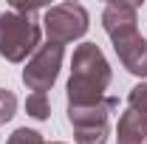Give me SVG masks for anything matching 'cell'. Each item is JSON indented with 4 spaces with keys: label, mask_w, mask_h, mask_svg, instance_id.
<instances>
[{
    "label": "cell",
    "mask_w": 147,
    "mask_h": 144,
    "mask_svg": "<svg viewBox=\"0 0 147 144\" xmlns=\"http://www.w3.org/2000/svg\"><path fill=\"white\" fill-rule=\"evenodd\" d=\"M136 23H139V14H136V6L133 3L113 0V3L105 6V11H102V26H105V31H108L110 40H116V37H122V34H130V31H139Z\"/></svg>",
    "instance_id": "obj_7"
},
{
    "label": "cell",
    "mask_w": 147,
    "mask_h": 144,
    "mask_svg": "<svg viewBox=\"0 0 147 144\" xmlns=\"http://www.w3.org/2000/svg\"><path fill=\"white\" fill-rule=\"evenodd\" d=\"M59 68H62V45L45 42V45H40L34 51V57L26 62V68H23V82H26V88L34 90V93H45V90L57 82Z\"/></svg>",
    "instance_id": "obj_5"
},
{
    "label": "cell",
    "mask_w": 147,
    "mask_h": 144,
    "mask_svg": "<svg viewBox=\"0 0 147 144\" xmlns=\"http://www.w3.org/2000/svg\"><path fill=\"white\" fill-rule=\"evenodd\" d=\"M26 113L37 119V122H45L48 116H51V105H48V96L45 93H28V99H26Z\"/></svg>",
    "instance_id": "obj_9"
},
{
    "label": "cell",
    "mask_w": 147,
    "mask_h": 144,
    "mask_svg": "<svg viewBox=\"0 0 147 144\" xmlns=\"http://www.w3.org/2000/svg\"><path fill=\"white\" fill-rule=\"evenodd\" d=\"M113 42V51L119 57V62L127 68L133 76H147V40L139 31H130V34H122Z\"/></svg>",
    "instance_id": "obj_6"
},
{
    "label": "cell",
    "mask_w": 147,
    "mask_h": 144,
    "mask_svg": "<svg viewBox=\"0 0 147 144\" xmlns=\"http://www.w3.org/2000/svg\"><path fill=\"white\" fill-rule=\"evenodd\" d=\"M14 113H17V96L9 88H0V124L11 122Z\"/></svg>",
    "instance_id": "obj_11"
},
{
    "label": "cell",
    "mask_w": 147,
    "mask_h": 144,
    "mask_svg": "<svg viewBox=\"0 0 147 144\" xmlns=\"http://www.w3.org/2000/svg\"><path fill=\"white\" fill-rule=\"evenodd\" d=\"M6 144H45V139L37 133V130H28V127H17Z\"/></svg>",
    "instance_id": "obj_12"
},
{
    "label": "cell",
    "mask_w": 147,
    "mask_h": 144,
    "mask_svg": "<svg viewBox=\"0 0 147 144\" xmlns=\"http://www.w3.org/2000/svg\"><path fill=\"white\" fill-rule=\"evenodd\" d=\"M51 144H62V141H51Z\"/></svg>",
    "instance_id": "obj_13"
},
{
    "label": "cell",
    "mask_w": 147,
    "mask_h": 144,
    "mask_svg": "<svg viewBox=\"0 0 147 144\" xmlns=\"http://www.w3.org/2000/svg\"><path fill=\"white\" fill-rule=\"evenodd\" d=\"M110 85V65L96 42H82L71 57V79H68V105L85 108L105 99Z\"/></svg>",
    "instance_id": "obj_1"
},
{
    "label": "cell",
    "mask_w": 147,
    "mask_h": 144,
    "mask_svg": "<svg viewBox=\"0 0 147 144\" xmlns=\"http://www.w3.org/2000/svg\"><path fill=\"white\" fill-rule=\"evenodd\" d=\"M40 48L37 9H9L0 14V57L9 62H23Z\"/></svg>",
    "instance_id": "obj_2"
},
{
    "label": "cell",
    "mask_w": 147,
    "mask_h": 144,
    "mask_svg": "<svg viewBox=\"0 0 147 144\" xmlns=\"http://www.w3.org/2000/svg\"><path fill=\"white\" fill-rule=\"evenodd\" d=\"M116 108H119V99H113V96H105L102 102L85 105V108H71L68 105V122L74 127L76 144H105L108 141V119Z\"/></svg>",
    "instance_id": "obj_3"
},
{
    "label": "cell",
    "mask_w": 147,
    "mask_h": 144,
    "mask_svg": "<svg viewBox=\"0 0 147 144\" xmlns=\"http://www.w3.org/2000/svg\"><path fill=\"white\" fill-rule=\"evenodd\" d=\"M127 108L136 110V113H142V116H147V82H139L136 88H130Z\"/></svg>",
    "instance_id": "obj_10"
},
{
    "label": "cell",
    "mask_w": 147,
    "mask_h": 144,
    "mask_svg": "<svg viewBox=\"0 0 147 144\" xmlns=\"http://www.w3.org/2000/svg\"><path fill=\"white\" fill-rule=\"evenodd\" d=\"M116 144H147V116L125 110L116 124Z\"/></svg>",
    "instance_id": "obj_8"
},
{
    "label": "cell",
    "mask_w": 147,
    "mask_h": 144,
    "mask_svg": "<svg viewBox=\"0 0 147 144\" xmlns=\"http://www.w3.org/2000/svg\"><path fill=\"white\" fill-rule=\"evenodd\" d=\"M45 34H48V42H57V45H68L74 40L85 37L91 20H88V11L79 6V3H59V6H51L45 11Z\"/></svg>",
    "instance_id": "obj_4"
}]
</instances>
